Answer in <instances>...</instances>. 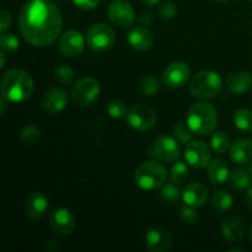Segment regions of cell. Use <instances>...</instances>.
I'll list each match as a JSON object with an SVG mask.
<instances>
[{
  "label": "cell",
  "mask_w": 252,
  "mask_h": 252,
  "mask_svg": "<svg viewBox=\"0 0 252 252\" xmlns=\"http://www.w3.org/2000/svg\"><path fill=\"white\" fill-rule=\"evenodd\" d=\"M161 197L162 199H165L166 202H177L180 198L182 197V191H181V187H180L179 184L176 182L171 181V182H167L165 184L164 186L161 187Z\"/></svg>",
  "instance_id": "obj_30"
},
{
  "label": "cell",
  "mask_w": 252,
  "mask_h": 252,
  "mask_svg": "<svg viewBox=\"0 0 252 252\" xmlns=\"http://www.w3.org/2000/svg\"><path fill=\"white\" fill-rule=\"evenodd\" d=\"M249 171H250L251 176H252V160H251V164H250V169H249Z\"/></svg>",
  "instance_id": "obj_47"
},
{
  "label": "cell",
  "mask_w": 252,
  "mask_h": 252,
  "mask_svg": "<svg viewBox=\"0 0 252 252\" xmlns=\"http://www.w3.org/2000/svg\"><path fill=\"white\" fill-rule=\"evenodd\" d=\"M185 159L194 169H204L212 161V150L204 142L191 140L185 149Z\"/></svg>",
  "instance_id": "obj_12"
},
{
  "label": "cell",
  "mask_w": 252,
  "mask_h": 252,
  "mask_svg": "<svg viewBox=\"0 0 252 252\" xmlns=\"http://www.w3.org/2000/svg\"><path fill=\"white\" fill-rule=\"evenodd\" d=\"M11 25V15L7 10L2 9L0 11V32L5 33Z\"/></svg>",
  "instance_id": "obj_38"
},
{
  "label": "cell",
  "mask_w": 252,
  "mask_h": 252,
  "mask_svg": "<svg viewBox=\"0 0 252 252\" xmlns=\"http://www.w3.org/2000/svg\"><path fill=\"white\" fill-rule=\"evenodd\" d=\"M251 174L250 171L244 169L234 170L229 176L231 187L236 189H246L251 186Z\"/></svg>",
  "instance_id": "obj_26"
},
{
  "label": "cell",
  "mask_w": 252,
  "mask_h": 252,
  "mask_svg": "<svg viewBox=\"0 0 252 252\" xmlns=\"http://www.w3.org/2000/svg\"><path fill=\"white\" fill-rule=\"evenodd\" d=\"M180 218H181V220L184 223L194 224L199 219V216L197 213L196 208H193L191 206H186L184 208H181V211H180Z\"/></svg>",
  "instance_id": "obj_37"
},
{
  "label": "cell",
  "mask_w": 252,
  "mask_h": 252,
  "mask_svg": "<svg viewBox=\"0 0 252 252\" xmlns=\"http://www.w3.org/2000/svg\"><path fill=\"white\" fill-rule=\"evenodd\" d=\"M139 22L143 26H149L153 24V16L150 14H142V16L139 17Z\"/></svg>",
  "instance_id": "obj_40"
},
{
  "label": "cell",
  "mask_w": 252,
  "mask_h": 252,
  "mask_svg": "<svg viewBox=\"0 0 252 252\" xmlns=\"http://www.w3.org/2000/svg\"><path fill=\"white\" fill-rule=\"evenodd\" d=\"M86 42L94 52H107L115 46L116 32L107 24L97 22L88 30Z\"/></svg>",
  "instance_id": "obj_6"
},
{
  "label": "cell",
  "mask_w": 252,
  "mask_h": 252,
  "mask_svg": "<svg viewBox=\"0 0 252 252\" xmlns=\"http://www.w3.org/2000/svg\"><path fill=\"white\" fill-rule=\"evenodd\" d=\"M48 209V198L42 192L34 191L27 196L25 201L24 211L25 214L31 220H38Z\"/></svg>",
  "instance_id": "obj_18"
},
{
  "label": "cell",
  "mask_w": 252,
  "mask_h": 252,
  "mask_svg": "<svg viewBox=\"0 0 252 252\" xmlns=\"http://www.w3.org/2000/svg\"><path fill=\"white\" fill-rule=\"evenodd\" d=\"M74 5L81 10H93L101 2V0H73Z\"/></svg>",
  "instance_id": "obj_39"
},
{
  "label": "cell",
  "mask_w": 252,
  "mask_h": 252,
  "mask_svg": "<svg viewBox=\"0 0 252 252\" xmlns=\"http://www.w3.org/2000/svg\"><path fill=\"white\" fill-rule=\"evenodd\" d=\"M186 122L194 134L206 137L216 132L218 126V112L211 102L199 101L189 108Z\"/></svg>",
  "instance_id": "obj_3"
},
{
  "label": "cell",
  "mask_w": 252,
  "mask_h": 252,
  "mask_svg": "<svg viewBox=\"0 0 252 252\" xmlns=\"http://www.w3.org/2000/svg\"><path fill=\"white\" fill-rule=\"evenodd\" d=\"M231 140L230 137L223 130H217L211 138V147L218 154H224L226 150L230 149Z\"/></svg>",
  "instance_id": "obj_27"
},
{
  "label": "cell",
  "mask_w": 252,
  "mask_h": 252,
  "mask_svg": "<svg viewBox=\"0 0 252 252\" xmlns=\"http://www.w3.org/2000/svg\"><path fill=\"white\" fill-rule=\"evenodd\" d=\"M41 138V129L36 125H27L20 132V139L26 147H32Z\"/></svg>",
  "instance_id": "obj_29"
},
{
  "label": "cell",
  "mask_w": 252,
  "mask_h": 252,
  "mask_svg": "<svg viewBox=\"0 0 252 252\" xmlns=\"http://www.w3.org/2000/svg\"><path fill=\"white\" fill-rule=\"evenodd\" d=\"M167 170L158 160L145 161L134 172V182L144 191H155L166 184Z\"/></svg>",
  "instance_id": "obj_4"
},
{
  "label": "cell",
  "mask_w": 252,
  "mask_h": 252,
  "mask_svg": "<svg viewBox=\"0 0 252 252\" xmlns=\"http://www.w3.org/2000/svg\"><path fill=\"white\" fill-rule=\"evenodd\" d=\"M140 1H142L143 4L145 5V6L154 7V6H157L158 4H159L160 0H140Z\"/></svg>",
  "instance_id": "obj_43"
},
{
  "label": "cell",
  "mask_w": 252,
  "mask_h": 252,
  "mask_svg": "<svg viewBox=\"0 0 252 252\" xmlns=\"http://www.w3.org/2000/svg\"><path fill=\"white\" fill-rule=\"evenodd\" d=\"M63 29V17L51 0H30L19 15L22 38L37 48H46L57 41Z\"/></svg>",
  "instance_id": "obj_1"
},
{
  "label": "cell",
  "mask_w": 252,
  "mask_h": 252,
  "mask_svg": "<svg viewBox=\"0 0 252 252\" xmlns=\"http://www.w3.org/2000/svg\"><path fill=\"white\" fill-rule=\"evenodd\" d=\"M250 240H251V244H252V224L250 226Z\"/></svg>",
  "instance_id": "obj_45"
},
{
  "label": "cell",
  "mask_w": 252,
  "mask_h": 252,
  "mask_svg": "<svg viewBox=\"0 0 252 252\" xmlns=\"http://www.w3.org/2000/svg\"><path fill=\"white\" fill-rule=\"evenodd\" d=\"M0 59H1V63H0V68H4L5 63H6V56H5V52H0Z\"/></svg>",
  "instance_id": "obj_44"
},
{
  "label": "cell",
  "mask_w": 252,
  "mask_h": 252,
  "mask_svg": "<svg viewBox=\"0 0 252 252\" xmlns=\"http://www.w3.org/2000/svg\"><path fill=\"white\" fill-rule=\"evenodd\" d=\"M74 78H75V73H74L73 68H70L69 65H59L54 70V79L57 83L62 84V85H70Z\"/></svg>",
  "instance_id": "obj_33"
},
{
  "label": "cell",
  "mask_w": 252,
  "mask_h": 252,
  "mask_svg": "<svg viewBox=\"0 0 252 252\" xmlns=\"http://www.w3.org/2000/svg\"><path fill=\"white\" fill-rule=\"evenodd\" d=\"M177 6L172 1H164L162 4H160L159 10H158V14L161 20L165 21H170V20L175 19L177 15Z\"/></svg>",
  "instance_id": "obj_36"
},
{
  "label": "cell",
  "mask_w": 252,
  "mask_h": 252,
  "mask_svg": "<svg viewBox=\"0 0 252 252\" xmlns=\"http://www.w3.org/2000/svg\"><path fill=\"white\" fill-rule=\"evenodd\" d=\"M85 49V38L76 30H70L62 34L58 39V51L66 58L79 57Z\"/></svg>",
  "instance_id": "obj_13"
},
{
  "label": "cell",
  "mask_w": 252,
  "mask_h": 252,
  "mask_svg": "<svg viewBox=\"0 0 252 252\" xmlns=\"http://www.w3.org/2000/svg\"><path fill=\"white\" fill-rule=\"evenodd\" d=\"M172 133H174V137L176 138L177 142L182 143V144H189L193 139L194 134L189 126L187 125V122L176 123L174 129H172Z\"/></svg>",
  "instance_id": "obj_31"
},
{
  "label": "cell",
  "mask_w": 252,
  "mask_h": 252,
  "mask_svg": "<svg viewBox=\"0 0 252 252\" xmlns=\"http://www.w3.org/2000/svg\"><path fill=\"white\" fill-rule=\"evenodd\" d=\"M234 125L244 133H252V111L248 108H240L234 113Z\"/></svg>",
  "instance_id": "obj_24"
},
{
  "label": "cell",
  "mask_w": 252,
  "mask_h": 252,
  "mask_svg": "<svg viewBox=\"0 0 252 252\" xmlns=\"http://www.w3.org/2000/svg\"><path fill=\"white\" fill-rule=\"evenodd\" d=\"M111 24L120 29H129L135 22V11L128 0H113L107 10Z\"/></svg>",
  "instance_id": "obj_10"
},
{
  "label": "cell",
  "mask_w": 252,
  "mask_h": 252,
  "mask_svg": "<svg viewBox=\"0 0 252 252\" xmlns=\"http://www.w3.org/2000/svg\"><path fill=\"white\" fill-rule=\"evenodd\" d=\"M101 85L96 79L83 78L71 86V100L76 106L88 107L98 98Z\"/></svg>",
  "instance_id": "obj_7"
},
{
  "label": "cell",
  "mask_w": 252,
  "mask_h": 252,
  "mask_svg": "<svg viewBox=\"0 0 252 252\" xmlns=\"http://www.w3.org/2000/svg\"><path fill=\"white\" fill-rule=\"evenodd\" d=\"M250 1H251V2H252V0H250Z\"/></svg>",
  "instance_id": "obj_48"
},
{
  "label": "cell",
  "mask_w": 252,
  "mask_h": 252,
  "mask_svg": "<svg viewBox=\"0 0 252 252\" xmlns=\"http://www.w3.org/2000/svg\"><path fill=\"white\" fill-rule=\"evenodd\" d=\"M33 90V79L22 69H9L1 75V96L10 102H24L31 97Z\"/></svg>",
  "instance_id": "obj_2"
},
{
  "label": "cell",
  "mask_w": 252,
  "mask_h": 252,
  "mask_svg": "<svg viewBox=\"0 0 252 252\" xmlns=\"http://www.w3.org/2000/svg\"><path fill=\"white\" fill-rule=\"evenodd\" d=\"M126 121L133 129L139 130V132H147L155 127L158 122V116L150 106L138 103V105H133L128 108Z\"/></svg>",
  "instance_id": "obj_9"
},
{
  "label": "cell",
  "mask_w": 252,
  "mask_h": 252,
  "mask_svg": "<svg viewBox=\"0 0 252 252\" xmlns=\"http://www.w3.org/2000/svg\"><path fill=\"white\" fill-rule=\"evenodd\" d=\"M6 108H7V100L4 97V96H1V97H0V115L4 116L5 112H6Z\"/></svg>",
  "instance_id": "obj_41"
},
{
  "label": "cell",
  "mask_w": 252,
  "mask_h": 252,
  "mask_svg": "<svg viewBox=\"0 0 252 252\" xmlns=\"http://www.w3.org/2000/svg\"><path fill=\"white\" fill-rule=\"evenodd\" d=\"M214 1H217V2H225V1H229V0H214Z\"/></svg>",
  "instance_id": "obj_46"
},
{
  "label": "cell",
  "mask_w": 252,
  "mask_h": 252,
  "mask_svg": "<svg viewBox=\"0 0 252 252\" xmlns=\"http://www.w3.org/2000/svg\"><path fill=\"white\" fill-rule=\"evenodd\" d=\"M208 198V189L201 182H193L187 185L182 191V201L186 206H191L193 208L203 207Z\"/></svg>",
  "instance_id": "obj_19"
},
{
  "label": "cell",
  "mask_w": 252,
  "mask_h": 252,
  "mask_svg": "<svg viewBox=\"0 0 252 252\" xmlns=\"http://www.w3.org/2000/svg\"><path fill=\"white\" fill-rule=\"evenodd\" d=\"M223 89V79L217 71L202 70L192 76L189 81V90L193 97L207 100L220 94Z\"/></svg>",
  "instance_id": "obj_5"
},
{
  "label": "cell",
  "mask_w": 252,
  "mask_h": 252,
  "mask_svg": "<svg viewBox=\"0 0 252 252\" xmlns=\"http://www.w3.org/2000/svg\"><path fill=\"white\" fill-rule=\"evenodd\" d=\"M148 155L159 161L172 162L180 158V147L175 137L161 134L155 138L148 149Z\"/></svg>",
  "instance_id": "obj_8"
},
{
  "label": "cell",
  "mask_w": 252,
  "mask_h": 252,
  "mask_svg": "<svg viewBox=\"0 0 252 252\" xmlns=\"http://www.w3.org/2000/svg\"><path fill=\"white\" fill-rule=\"evenodd\" d=\"M229 155L233 162L238 165H246L252 160V140L248 138H240L231 143Z\"/></svg>",
  "instance_id": "obj_21"
},
{
  "label": "cell",
  "mask_w": 252,
  "mask_h": 252,
  "mask_svg": "<svg viewBox=\"0 0 252 252\" xmlns=\"http://www.w3.org/2000/svg\"><path fill=\"white\" fill-rule=\"evenodd\" d=\"M49 228L57 235H70L76 228V219L73 212L65 207H59L49 214Z\"/></svg>",
  "instance_id": "obj_11"
},
{
  "label": "cell",
  "mask_w": 252,
  "mask_h": 252,
  "mask_svg": "<svg viewBox=\"0 0 252 252\" xmlns=\"http://www.w3.org/2000/svg\"><path fill=\"white\" fill-rule=\"evenodd\" d=\"M161 89L160 80L153 74L145 75L139 83V90L145 96H155Z\"/></svg>",
  "instance_id": "obj_28"
},
{
  "label": "cell",
  "mask_w": 252,
  "mask_h": 252,
  "mask_svg": "<svg viewBox=\"0 0 252 252\" xmlns=\"http://www.w3.org/2000/svg\"><path fill=\"white\" fill-rule=\"evenodd\" d=\"M127 42L133 49L138 52L150 51L154 46V34L147 26H134L129 30L127 36Z\"/></svg>",
  "instance_id": "obj_16"
},
{
  "label": "cell",
  "mask_w": 252,
  "mask_h": 252,
  "mask_svg": "<svg viewBox=\"0 0 252 252\" xmlns=\"http://www.w3.org/2000/svg\"><path fill=\"white\" fill-rule=\"evenodd\" d=\"M107 113L113 120H123L127 117L128 108L126 103L121 100H112L107 103Z\"/></svg>",
  "instance_id": "obj_32"
},
{
  "label": "cell",
  "mask_w": 252,
  "mask_h": 252,
  "mask_svg": "<svg viewBox=\"0 0 252 252\" xmlns=\"http://www.w3.org/2000/svg\"><path fill=\"white\" fill-rule=\"evenodd\" d=\"M41 105L48 115L62 112L68 105V94L64 89L58 88V86L48 89L42 96Z\"/></svg>",
  "instance_id": "obj_15"
},
{
  "label": "cell",
  "mask_w": 252,
  "mask_h": 252,
  "mask_svg": "<svg viewBox=\"0 0 252 252\" xmlns=\"http://www.w3.org/2000/svg\"><path fill=\"white\" fill-rule=\"evenodd\" d=\"M191 69L185 62H174L162 73V83L170 89H180L189 81Z\"/></svg>",
  "instance_id": "obj_14"
},
{
  "label": "cell",
  "mask_w": 252,
  "mask_h": 252,
  "mask_svg": "<svg viewBox=\"0 0 252 252\" xmlns=\"http://www.w3.org/2000/svg\"><path fill=\"white\" fill-rule=\"evenodd\" d=\"M226 89L234 95H243L252 89V74L249 71H236L226 78Z\"/></svg>",
  "instance_id": "obj_22"
},
{
  "label": "cell",
  "mask_w": 252,
  "mask_h": 252,
  "mask_svg": "<svg viewBox=\"0 0 252 252\" xmlns=\"http://www.w3.org/2000/svg\"><path fill=\"white\" fill-rule=\"evenodd\" d=\"M0 47L1 51L5 53H12V52L17 51L20 47V41L14 33H1L0 36Z\"/></svg>",
  "instance_id": "obj_35"
},
{
  "label": "cell",
  "mask_w": 252,
  "mask_h": 252,
  "mask_svg": "<svg viewBox=\"0 0 252 252\" xmlns=\"http://www.w3.org/2000/svg\"><path fill=\"white\" fill-rule=\"evenodd\" d=\"M221 234L226 240L231 243H236L243 239L245 235V224L244 220L239 216L231 214L224 218L221 223Z\"/></svg>",
  "instance_id": "obj_20"
},
{
  "label": "cell",
  "mask_w": 252,
  "mask_h": 252,
  "mask_svg": "<svg viewBox=\"0 0 252 252\" xmlns=\"http://www.w3.org/2000/svg\"><path fill=\"white\" fill-rule=\"evenodd\" d=\"M207 174H208L209 181L213 185H224L226 180L230 176L229 167L226 165V161L223 159H214L209 162L207 166Z\"/></svg>",
  "instance_id": "obj_23"
},
{
  "label": "cell",
  "mask_w": 252,
  "mask_h": 252,
  "mask_svg": "<svg viewBox=\"0 0 252 252\" xmlns=\"http://www.w3.org/2000/svg\"><path fill=\"white\" fill-rule=\"evenodd\" d=\"M145 249L150 252L169 251L172 246V239L169 231L162 228L149 229L145 234Z\"/></svg>",
  "instance_id": "obj_17"
},
{
  "label": "cell",
  "mask_w": 252,
  "mask_h": 252,
  "mask_svg": "<svg viewBox=\"0 0 252 252\" xmlns=\"http://www.w3.org/2000/svg\"><path fill=\"white\" fill-rule=\"evenodd\" d=\"M189 177V167L184 161H176L172 165L171 170H170V179L171 181L176 182V184L181 185Z\"/></svg>",
  "instance_id": "obj_34"
},
{
  "label": "cell",
  "mask_w": 252,
  "mask_h": 252,
  "mask_svg": "<svg viewBox=\"0 0 252 252\" xmlns=\"http://www.w3.org/2000/svg\"><path fill=\"white\" fill-rule=\"evenodd\" d=\"M245 201H246V204H248V206L252 209V185L250 187H249L248 192H246Z\"/></svg>",
  "instance_id": "obj_42"
},
{
  "label": "cell",
  "mask_w": 252,
  "mask_h": 252,
  "mask_svg": "<svg viewBox=\"0 0 252 252\" xmlns=\"http://www.w3.org/2000/svg\"><path fill=\"white\" fill-rule=\"evenodd\" d=\"M212 206H213L214 209L219 212L229 211L234 206L233 196L226 191H223V189L216 191L213 197H212Z\"/></svg>",
  "instance_id": "obj_25"
}]
</instances>
